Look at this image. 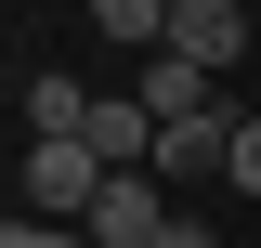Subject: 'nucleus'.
Returning a JSON list of instances; mask_svg holds the SVG:
<instances>
[{"label": "nucleus", "instance_id": "obj_1", "mask_svg": "<svg viewBox=\"0 0 261 248\" xmlns=\"http://www.w3.org/2000/svg\"><path fill=\"white\" fill-rule=\"evenodd\" d=\"M170 53L196 79H235L248 65V0H170Z\"/></svg>", "mask_w": 261, "mask_h": 248}, {"label": "nucleus", "instance_id": "obj_2", "mask_svg": "<svg viewBox=\"0 0 261 248\" xmlns=\"http://www.w3.org/2000/svg\"><path fill=\"white\" fill-rule=\"evenodd\" d=\"M105 183H118V170H105L92 144H27V196H39V209H79V222H92Z\"/></svg>", "mask_w": 261, "mask_h": 248}, {"label": "nucleus", "instance_id": "obj_3", "mask_svg": "<svg viewBox=\"0 0 261 248\" xmlns=\"http://www.w3.org/2000/svg\"><path fill=\"white\" fill-rule=\"evenodd\" d=\"M235 157V118H157V183H209Z\"/></svg>", "mask_w": 261, "mask_h": 248}, {"label": "nucleus", "instance_id": "obj_4", "mask_svg": "<svg viewBox=\"0 0 261 248\" xmlns=\"http://www.w3.org/2000/svg\"><path fill=\"white\" fill-rule=\"evenodd\" d=\"M209 92H222V79H196L183 53H144V105H157V118H222Z\"/></svg>", "mask_w": 261, "mask_h": 248}, {"label": "nucleus", "instance_id": "obj_5", "mask_svg": "<svg viewBox=\"0 0 261 248\" xmlns=\"http://www.w3.org/2000/svg\"><path fill=\"white\" fill-rule=\"evenodd\" d=\"M92 27L118 53H170V0H92Z\"/></svg>", "mask_w": 261, "mask_h": 248}, {"label": "nucleus", "instance_id": "obj_6", "mask_svg": "<svg viewBox=\"0 0 261 248\" xmlns=\"http://www.w3.org/2000/svg\"><path fill=\"white\" fill-rule=\"evenodd\" d=\"M222 183H235V196H261V118H235V157H222Z\"/></svg>", "mask_w": 261, "mask_h": 248}, {"label": "nucleus", "instance_id": "obj_7", "mask_svg": "<svg viewBox=\"0 0 261 248\" xmlns=\"http://www.w3.org/2000/svg\"><path fill=\"white\" fill-rule=\"evenodd\" d=\"M0 248H92V235H79V222H13Z\"/></svg>", "mask_w": 261, "mask_h": 248}, {"label": "nucleus", "instance_id": "obj_8", "mask_svg": "<svg viewBox=\"0 0 261 248\" xmlns=\"http://www.w3.org/2000/svg\"><path fill=\"white\" fill-rule=\"evenodd\" d=\"M157 248H222V235H209V222H183V209H170V235H157Z\"/></svg>", "mask_w": 261, "mask_h": 248}]
</instances>
